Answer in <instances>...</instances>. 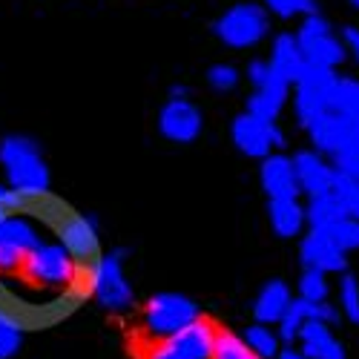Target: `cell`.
Here are the masks:
<instances>
[{
  "instance_id": "cell-28",
  "label": "cell",
  "mask_w": 359,
  "mask_h": 359,
  "mask_svg": "<svg viewBox=\"0 0 359 359\" xmlns=\"http://www.w3.org/2000/svg\"><path fill=\"white\" fill-rule=\"evenodd\" d=\"M262 9L267 15H276L282 20H290V18H308L316 9V0H259Z\"/></svg>"
},
{
  "instance_id": "cell-30",
  "label": "cell",
  "mask_w": 359,
  "mask_h": 359,
  "mask_svg": "<svg viewBox=\"0 0 359 359\" xmlns=\"http://www.w3.org/2000/svg\"><path fill=\"white\" fill-rule=\"evenodd\" d=\"M337 311L348 319V322H353V325H359V282H356V276H351V273H345L342 279H339V293H337Z\"/></svg>"
},
{
  "instance_id": "cell-9",
  "label": "cell",
  "mask_w": 359,
  "mask_h": 359,
  "mask_svg": "<svg viewBox=\"0 0 359 359\" xmlns=\"http://www.w3.org/2000/svg\"><path fill=\"white\" fill-rule=\"evenodd\" d=\"M233 144L248 158H267L276 147H285V133L276 127V121H264L250 112H242L233 121Z\"/></svg>"
},
{
  "instance_id": "cell-4",
  "label": "cell",
  "mask_w": 359,
  "mask_h": 359,
  "mask_svg": "<svg viewBox=\"0 0 359 359\" xmlns=\"http://www.w3.org/2000/svg\"><path fill=\"white\" fill-rule=\"evenodd\" d=\"M305 130L311 135V144H313L316 153L331 158V161L345 158L351 153H359V121L356 118L327 109L319 118H313Z\"/></svg>"
},
{
  "instance_id": "cell-21",
  "label": "cell",
  "mask_w": 359,
  "mask_h": 359,
  "mask_svg": "<svg viewBox=\"0 0 359 359\" xmlns=\"http://www.w3.org/2000/svg\"><path fill=\"white\" fill-rule=\"evenodd\" d=\"M290 302H293V290L287 287V282L273 279L259 290L256 302H253V316L259 325H279V319L285 316Z\"/></svg>"
},
{
  "instance_id": "cell-40",
  "label": "cell",
  "mask_w": 359,
  "mask_h": 359,
  "mask_svg": "<svg viewBox=\"0 0 359 359\" xmlns=\"http://www.w3.org/2000/svg\"><path fill=\"white\" fill-rule=\"evenodd\" d=\"M6 216H9V213H4V210H0V222H4V219H6Z\"/></svg>"
},
{
  "instance_id": "cell-23",
  "label": "cell",
  "mask_w": 359,
  "mask_h": 359,
  "mask_svg": "<svg viewBox=\"0 0 359 359\" xmlns=\"http://www.w3.org/2000/svg\"><path fill=\"white\" fill-rule=\"evenodd\" d=\"M267 219H271V227L276 236L293 238L305 227V207L299 204V198H271Z\"/></svg>"
},
{
  "instance_id": "cell-22",
  "label": "cell",
  "mask_w": 359,
  "mask_h": 359,
  "mask_svg": "<svg viewBox=\"0 0 359 359\" xmlns=\"http://www.w3.org/2000/svg\"><path fill=\"white\" fill-rule=\"evenodd\" d=\"M348 216V207L337 190H327L319 196H311L305 204V224L311 230H325Z\"/></svg>"
},
{
  "instance_id": "cell-11",
  "label": "cell",
  "mask_w": 359,
  "mask_h": 359,
  "mask_svg": "<svg viewBox=\"0 0 359 359\" xmlns=\"http://www.w3.org/2000/svg\"><path fill=\"white\" fill-rule=\"evenodd\" d=\"M201 109L187 98H170L158 112V133L172 144H193L201 135Z\"/></svg>"
},
{
  "instance_id": "cell-12",
  "label": "cell",
  "mask_w": 359,
  "mask_h": 359,
  "mask_svg": "<svg viewBox=\"0 0 359 359\" xmlns=\"http://www.w3.org/2000/svg\"><path fill=\"white\" fill-rule=\"evenodd\" d=\"M57 238L75 262H93L98 256V222L93 216H78L69 213L57 224Z\"/></svg>"
},
{
  "instance_id": "cell-3",
  "label": "cell",
  "mask_w": 359,
  "mask_h": 359,
  "mask_svg": "<svg viewBox=\"0 0 359 359\" xmlns=\"http://www.w3.org/2000/svg\"><path fill=\"white\" fill-rule=\"evenodd\" d=\"M196 319H201V311L190 296L172 290L156 293L144 308V334L156 342H167Z\"/></svg>"
},
{
  "instance_id": "cell-17",
  "label": "cell",
  "mask_w": 359,
  "mask_h": 359,
  "mask_svg": "<svg viewBox=\"0 0 359 359\" xmlns=\"http://www.w3.org/2000/svg\"><path fill=\"white\" fill-rule=\"evenodd\" d=\"M216 337L219 331L213 327V322L207 319H196L193 325H187L184 331H178L175 337H170L167 342L182 353L184 359H210L216 351Z\"/></svg>"
},
{
  "instance_id": "cell-25",
  "label": "cell",
  "mask_w": 359,
  "mask_h": 359,
  "mask_svg": "<svg viewBox=\"0 0 359 359\" xmlns=\"http://www.w3.org/2000/svg\"><path fill=\"white\" fill-rule=\"evenodd\" d=\"M331 109L359 121V81L356 78H337L331 89Z\"/></svg>"
},
{
  "instance_id": "cell-24",
  "label": "cell",
  "mask_w": 359,
  "mask_h": 359,
  "mask_svg": "<svg viewBox=\"0 0 359 359\" xmlns=\"http://www.w3.org/2000/svg\"><path fill=\"white\" fill-rule=\"evenodd\" d=\"M242 342H245L248 351H253L259 359H276L279 351H282L279 334L273 331L271 325H259V322H253V325L248 327L245 337H242Z\"/></svg>"
},
{
  "instance_id": "cell-1",
  "label": "cell",
  "mask_w": 359,
  "mask_h": 359,
  "mask_svg": "<svg viewBox=\"0 0 359 359\" xmlns=\"http://www.w3.org/2000/svg\"><path fill=\"white\" fill-rule=\"evenodd\" d=\"M0 164H4L9 187L20 198H41L49 193V170L32 138L6 135L0 141Z\"/></svg>"
},
{
  "instance_id": "cell-8",
  "label": "cell",
  "mask_w": 359,
  "mask_h": 359,
  "mask_svg": "<svg viewBox=\"0 0 359 359\" xmlns=\"http://www.w3.org/2000/svg\"><path fill=\"white\" fill-rule=\"evenodd\" d=\"M20 267L26 279L41 287H69L78 276V262L57 242H41Z\"/></svg>"
},
{
  "instance_id": "cell-33",
  "label": "cell",
  "mask_w": 359,
  "mask_h": 359,
  "mask_svg": "<svg viewBox=\"0 0 359 359\" xmlns=\"http://www.w3.org/2000/svg\"><path fill=\"white\" fill-rule=\"evenodd\" d=\"M334 190L342 196V201H345V207H348V216L359 222V182H351V178H342V175L337 172Z\"/></svg>"
},
{
  "instance_id": "cell-7",
  "label": "cell",
  "mask_w": 359,
  "mask_h": 359,
  "mask_svg": "<svg viewBox=\"0 0 359 359\" xmlns=\"http://www.w3.org/2000/svg\"><path fill=\"white\" fill-rule=\"evenodd\" d=\"M337 72L334 69H325V67H313L305 64L302 75L296 78V89H293V112H296V121L308 127L313 118H319L322 112L331 109V89L337 83Z\"/></svg>"
},
{
  "instance_id": "cell-35",
  "label": "cell",
  "mask_w": 359,
  "mask_h": 359,
  "mask_svg": "<svg viewBox=\"0 0 359 359\" xmlns=\"http://www.w3.org/2000/svg\"><path fill=\"white\" fill-rule=\"evenodd\" d=\"M20 207H23V198L9 184H0V210L12 216L15 210H20Z\"/></svg>"
},
{
  "instance_id": "cell-6",
  "label": "cell",
  "mask_w": 359,
  "mask_h": 359,
  "mask_svg": "<svg viewBox=\"0 0 359 359\" xmlns=\"http://www.w3.org/2000/svg\"><path fill=\"white\" fill-rule=\"evenodd\" d=\"M296 43L302 49L305 64H313V67L337 69L348 57L345 43L334 35L331 23H327L319 12L302 18V26H299V32H296Z\"/></svg>"
},
{
  "instance_id": "cell-16",
  "label": "cell",
  "mask_w": 359,
  "mask_h": 359,
  "mask_svg": "<svg viewBox=\"0 0 359 359\" xmlns=\"http://www.w3.org/2000/svg\"><path fill=\"white\" fill-rule=\"evenodd\" d=\"M262 190L267 193V198H299V184H296V172L290 164V156L282 153H271L267 158H262Z\"/></svg>"
},
{
  "instance_id": "cell-27",
  "label": "cell",
  "mask_w": 359,
  "mask_h": 359,
  "mask_svg": "<svg viewBox=\"0 0 359 359\" xmlns=\"http://www.w3.org/2000/svg\"><path fill=\"white\" fill-rule=\"evenodd\" d=\"M319 233H325L327 238H331V245H334V248H339L342 253L359 250V222H356V219H351V216L339 219L337 224L325 227V230H319Z\"/></svg>"
},
{
  "instance_id": "cell-37",
  "label": "cell",
  "mask_w": 359,
  "mask_h": 359,
  "mask_svg": "<svg viewBox=\"0 0 359 359\" xmlns=\"http://www.w3.org/2000/svg\"><path fill=\"white\" fill-rule=\"evenodd\" d=\"M147 359H184V356L178 353L170 342H158L153 351H149V356H147Z\"/></svg>"
},
{
  "instance_id": "cell-36",
  "label": "cell",
  "mask_w": 359,
  "mask_h": 359,
  "mask_svg": "<svg viewBox=\"0 0 359 359\" xmlns=\"http://www.w3.org/2000/svg\"><path fill=\"white\" fill-rule=\"evenodd\" d=\"M342 43H345V52L353 55V61L359 64V29L356 26H348L342 32Z\"/></svg>"
},
{
  "instance_id": "cell-2",
  "label": "cell",
  "mask_w": 359,
  "mask_h": 359,
  "mask_svg": "<svg viewBox=\"0 0 359 359\" xmlns=\"http://www.w3.org/2000/svg\"><path fill=\"white\" fill-rule=\"evenodd\" d=\"M89 290H93L95 302L104 311L124 313L133 308L135 293H133V285L127 282V273H124V253L121 250L98 253L93 262H89Z\"/></svg>"
},
{
  "instance_id": "cell-34",
  "label": "cell",
  "mask_w": 359,
  "mask_h": 359,
  "mask_svg": "<svg viewBox=\"0 0 359 359\" xmlns=\"http://www.w3.org/2000/svg\"><path fill=\"white\" fill-rule=\"evenodd\" d=\"M271 75H273V69H271V64L267 61H262V57H256V61H250L248 64V81L259 89L262 83H267L271 81Z\"/></svg>"
},
{
  "instance_id": "cell-15",
  "label": "cell",
  "mask_w": 359,
  "mask_h": 359,
  "mask_svg": "<svg viewBox=\"0 0 359 359\" xmlns=\"http://www.w3.org/2000/svg\"><path fill=\"white\" fill-rule=\"evenodd\" d=\"M299 256H302V264L311 267V271H319V273H345L348 267V259L339 248L331 245V238L319 230H311L302 245H299Z\"/></svg>"
},
{
  "instance_id": "cell-29",
  "label": "cell",
  "mask_w": 359,
  "mask_h": 359,
  "mask_svg": "<svg viewBox=\"0 0 359 359\" xmlns=\"http://www.w3.org/2000/svg\"><path fill=\"white\" fill-rule=\"evenodd\" d=\"M327 293H331L327 276L305 267V273L299 276V299H305V302H311V305H319V302H327Z\"/></svg>"
},
{
  "instance_id": "cell-10",
  "label": "cell",
  "mask_w": 359,
  "mask_h": 359,
  "mask_svg": "<svg viewBox=\"0 0 359 359\" xmlns=\"http://www.w3.org/2000/svg\"><path fill=\"white\" fill-rule=\"evenodd\" d=\"M41 245V230L26 216H6L0 222V273H12Z\"/></svg>"
},
{
  "instance_id": "cell-13",
  "label": "cell",
  "mask_w": 359,
  "mask_h": 359,
  "mask_svg": "<svg viewBox=\"0 0 359 359\" xmlns=\"http://www.w3.org/2000/svg\"><path fill=\"white\" fill-rule=\"evenodd\" d=\"M290 164H293V172H296L299 193H305L308 198L334 190L337 170H334V164L327 161L325 156H319L316 149H302V153H296L290 158Z\"/></svg>"
},
{
  "instance_id": "cell-14",
  "label": "cell",
  "mask_w": 359,
  "mask_h": 359,
  "mask_svg": "<svg viewBox=\"0 0 359 359\" xmlns=\"http://www.w3.org/2000/svg\"><path fill=\"white\" fill-rule=\"evenodd\" d=\"M337 319H339V311H337L334 305H327V302L311 305V302H305V299L293 296V302L287 305L285 316L279 319V331H276V334H279V339L293 342V339L299 337V331L305 327V322H322V325L331 327Z\"/></svg>"
},
{
  "instance_id": "cell-19",
  "label": "cell",
  "mask_w": 359,
  "mask_h": 359,
  "mask_svg": "<svg viewBox=\"0 0 359 359\" xmlns=\"http://www.w3.org/2000/svg\"><path fill=\"white\" fill-rule=\"evenodd\" d=\"M287 98H290V83H285L279 75H271V81L262 83L259 89H253L245 112H250L256 118H264V121H276L279 112L287 104Z\"/></svg>"
},
{
  "instance_id": "cell-41",
  "label": "cell",
  "mask_w": 359,
  "mask_h": 359,
  "mask_svg": "<svg viewBox=\"0 0 359 359\" xmlns=\"http://www.w3.org/2000/svg\"><path fill=\"white\" fill-rule=\"evenodd\" d=\"M351 6H356V9H359V0H351Z\"/></svg>"
},
{
  "instance_id": "cell-5",
  "label": "cell",
  "mask_w": 359,
  "mask_h": 359,
  "mask_svg": "<svg viewBox=\"0 0 359 359\" xmlns=\"http://www.w3.org/2000/svg\"><path fill=\"white\" fill-rule=\"evenodd\" d=\"M216 38L224 46L233 49H250L256 43H262L271 32V15L262 9V4H238L233 9H227L219 20H216Z\"/></svg>"
},
{
  "instance_id": "cell-20",
  "label": "cell",
  "mask_w": 359,
  "mask_h": 359,
  "mask_svg": "<svg viewBox=\"0 0 359 359\" xmlns=\"http://www.w3.org/2000/svg\"><path fill=\"white\" fill-rule=\"evenodd\" d=\"M267 64H271L273 75H279L285 83L293 86L296 78L302 75V69H305V57H302V49H299V43H296V35H290V32L276 35Z\"/></svg>"
},
{
  "instance_id": "cell-26",
  "label": "cell",
  "mask_w": 359,
  "mask_h": 359,
  "mask_svg": "<svg viewBox=\"0 0 359 359\" xmlns=\"http://www.w3.org/2000/svg\"><path fill=\"white\" fill-rule=\"evenodd\" d=\"M23 345V322L18 313L0 308V359H12Z\"/></svg>"
},
{
  "instance_id": "cell-32",
  "label": "cell",
  "mask_w": 359,
  "mask_h": 359,
  "mask_svg": "<svg viewBox=\"0 0 359 359\" xmlns=\"http://www.w3.org/2000/svg\"><path fill=\"white\" fill-rule=\"evenodd\" d=\"M242 81V72H238L233 64H213L207 69V83H210L216 93H233Z\"/></svg>"
},
{
  "instance_id": "cell-38",
  "label": "cell",
  "mask_w": 359,
  "mask_h": 359,
  "mask_svg": "<svg viewBox=\"0 0 359 359\" xmlns=\"http://www.w3.org/2000/svg\"><path fill=\"white\" fill-rule=\"evenodd\" d=\"M276 359H308V356H302L299 351H293V348H287V351H279V356Z\"/></svg>"
},
{
  "instance_id": "cell-31",
  "label": "cell",
  "mask_w": 359,
  "mask_h": 359,
  "mask_svg": "<svg viewBox=\"0 0 359 359\" xmlns=\"http://www.w3.org/2000/svg\"><path fill=\"white\" fill-rule=\"evenodd\" d=\"M210 359H259L253 351H248V345L242 342V337H236L230 331H219L216 337V351Z\"/></svg>"
},
{
  "instance_id": "cell-18",
  "label": "cell",
  "mask_w": 359,
  "mask_h": 359,
  "mask_svg": "<svg viewBox=\"0 0 359 359\" xmlns=\"http://www.w3.org/2000/svg\"><path fill=\"white\" fill-rule=\"evenodd\" d=\"M299 353L308 359H345L342 342L334 337V331L322 322H305V327L296 337Z\"/></svg>"
},
{
  "instance_id": "cell-39",
  "label": "cell",
  "mask_w": 359,
  "mask_h": 359,
  "mask_svg": "<svg viewBox=\"0 0 359 359\" xmlns=\"http://www.w3.org/2000/svg\"><path fill=\"white\" fill-rule=\"evenodd\" d=\"M170 95H172V98H187V86H182V83L172 86V89H170Z\"/></svg>"
}]
</instances>
